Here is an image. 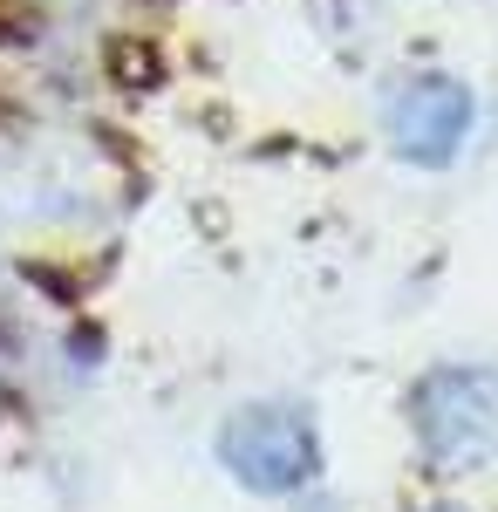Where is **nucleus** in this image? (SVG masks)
<instances>
[{
	"label": "nucleus",
	"mask_w": 498,
	"mask_h": 512,
	"mask_svg": "<svg viewBox=\"0 0 498 512\" xmlns=\"http://www.w3.org/2000/svg\"><path fill=\"white\" fill-rule=\"evenodd\" d=\"M464 390H471V376H430L417 396V417H423V437L437 444V451H478V444H492L498 437V396L492 403H464Z\"/></svg>",
	"instance_id": "obj_2"
},
{
	"label": "nucleus",
	"mask_w": 498,
	"mask_h": 512,
	"mask_svg": "<svg viewBox=\"0 0 498 512\" xmlns=\"http://www.w3.org/2000/svg\"><path fill=\"white\" fill-rule=\"evenodd\" d=\"M219 458L253 492H294L321 472V437L301 410H239L219 437Z\"/></svg>",
	"instance_id": "obj_1"
}]
</instances>
